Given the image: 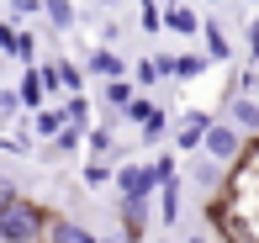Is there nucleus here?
I'll list each match as a JSON object with an SVG mask.
<instances>
[{"label":"nucleus","instance_id":"nucleus-1","mask_svg":"<svg viewBox=\"0 0 259 243\" xmlns=\"http://www.w3.org/2000/svg\"><path fill=\"white\" fill-rule=\"evenodd\" d=\"M0 233H6V243H37L48 233V206L16 190L6 206H0Z\"/></svg>","mask_w":259,"mask_h":243},{"label":"nucleus","instance_id":"nucleus-2","mask_svg":"<svg viewBox=\"0 0 259 243\" xmlns=\"http://www.w3.org/2000/svg\"><path fill=\"white\" fill-rule=\"evenodd\" d=\"M243 148H249V137L238 132V127H228L222 117H211V127H206V137H201V154L206 159H217L222 169H233L243 159Z\"/></svg>","mask_w":259,"mask_h":243},{"label":"nucleus","instance_id":"nucleus-3","mask_svg":"<svg viewBox=\"0 0 259 243\" xmlns=\"http://www.w3.org/2000/svg\"><path fill=\"white\" fill-rule=\"evenodd\" d=\"M111 185H116V201H154V190H159L154 169L138 164V159H122L116 175H111Z\"/></svg>","mask_w":259,"mask_h":243},{"label":"nucleus","instance_id":"nucleus-4","mask_svg":"<svg viewBox=\"0 0 259 243\" xmlns=\"http://www.w3.org/2000/svg\"><path fill=\"white\" fill-rule=\"evenodd\" d=\"M217 117L228 122V127H238L243 137H259V101L254 95H238V90H233V95L217 106Z\"/></svg>","mask_w":259,"mask_h":243},{"label":"nucleus","instance_id":"nucleus-5","mask_svg":"<svg viewBox=\"0 0 259 243\" xmlns=\"http://www.w3.org/2000/svg\"><path fill=\"white\" fill-rule=\"evenodd\" d=\"M185 180H191L196 190L211 201V196H222V185H228V169H222L217 159H206V154H191V164H185Z\"/></svg>","mask_w":259,"mask_h":243},{"label":"nucleus","instance_id":"nucleus-6","mask_svg":"<svg viewBox=\"0 0 259 243\" xmlns=\"http://www.w3.org/2000/svg\"><path fill=\"white\" fill-rule=\"evenodd\" d=\"M211 117H217V111H185V117L175 122V137H169V143L180 148V154H201V137H206Z\"/></svg>","mask_w":259,"mask_h":243},{"label":"nucleus","instance_id":"nucleus-7","mask_svg":"<svg viewBox=\"0 0 259 243\" xmlns=\"http://www.w3.org/2000/svg\"><path fill=\"white\" fill-rule=\"evenodd\" d=\"M116 217H122V243H143L148 222H154V201H116Z\"/></svg>","mask_w":259,"mask_h":243},{"label":"nucleus","instance_id":"nucleus-8","mask_svg":"<svg viewBox=\"0 0 259 243\" xmlns=\"http://www.w3.org/2000/svg\"><path fill=\"white\" fill-rule=\"evenodd\" d=\"M85 159H106V164L116 159V117L90 122V132H85Z\"/></svg>","mask_w":259,"mask_h":243},{"label":"nucleus","instance_id":"nucleus-9","mask_svg":"<svg viewBox=\"0 0 259 243\" xmlns=\"http://www.w3.org/2000/svg\"><path fill=\"white\" fill-rule=\"evenodd\" d=\"M42 243H96V233H90L79 217H64V212H48V233H42Z\"/></svg>","mask_w":259,"mask_h":243},{"label":"nucleus","instance_id":"nucleus-10","mask_svg":"<svg viewBox=\"0 0 259 243\" xmlns=\"http://www.w3.org/2000/svg\"><path fill=\"white\" fill-rule=\"evenodd\" d=\"M164 32H175V37H201V11L185 6V0H169V6H164Z\"/></svg>","mask_w":259,"mask_h":243},{"label":"nucleus","instance_id":"nucleus-11","mask_svg":"<svg viewBox=\"0 0 259 243\" xmlns=\"http://www.w3.org/2000/svg\"><path fill=\"white\" fill-rule=\"evenodd\" d=\"M201 42H206V64H233V37L217 16H201Z\"/></svg>","mask_w":259,"mask_h":243},{"label":"nucleus","instance_id":"nucleus-12","mask_svg":"<svg viewBox=\"0 0 259 243\" xmlns=\"http://www.w3.org/2000/svg\"><path fill=\"white\" fill-rule=\"evenodd\" d=\"M138 95H143V90H138L133 79H106L101 85V106H106V117H116V122H122V111L133 106Z\"/></svg>","mask_w":259,"mask_h":243},{"label":"nucleus","instance_id":"nucleus-13","mask_svg":"<svg viewBox=\"0 0 259 243\" xmlns=\"http://www.w3.org/2000/svg\"><path fill=\"white\" fill-rule=\"evenodd\" d=\"M85 74H96L101 85H106V79H127V64H122L116 48H90L85 53Z\"/></svg>","mask_w":259,"mask_h":243},{"label":"nucleus","instance_id":"nucleus-14","mask_svg":"<svg viewBox=\"0 0 259 243\" xmlns=\"http://www.w3.org/2000/svg\"><path fill=\"white\" fill-rule=\"evenodd\" d=\"M37 11H42V21H48L58 37H69V32L79 27V11H74V0H37Z\"/></svg>","mask_w":259,"mask_h":243},{"label":"nucleus","instance_id":"nucleus-15","mask_svg":"<svg viewBox=\"0 0 259 243\" xmlns=\"http://www.w3.org/2000/svg\"><path fill=\"white\" fill-rule=\"evenodd\" d=\"M0 154H11V159H37V137H32V127H6L0 132Z\"/></svg>","mask_w":259,"mask_h":243},{"label":"nucleus","instance_id":"nucleus-16","mask_svg":"<svg viewBox=\"0 0 259 243\" xmlns=\"http://www.w3.org/2000/svg\"><path fill=\"white\" fill-rule=\"evenodd\" d=\"M16 101H21V111H42V106H48V90H42V74H37V64H32L27 74L16 79Z\"/></svg>","mask_w":259,"mask_h":243},{"label":"nucleus","instance_id":"nucleus-17","mask_svg":"<svg viewBox=\"0 0 259 243\" xmlns=\"http://www.w3.org/2000/svg\"><path fill=\"white\" fill-rule=\"evenodd\" d=\"M180 185H185V180H164L159 190H154V217H159L164 227L180 222Z\"/></svg>","mask_w":259,"mask_h":243},{"label":"nucleus","instance_id":"nucleus-18","mask_svg":"<svg viewBox=\"0 0 259 243\" xmlns=\"http://www.w3.org/2000/svg\"><path fill=\"white\" fill-rule=\"evenodd\" d=\"M64 106H42V111H32V137H42V143H53L58 132H64Z\"/></svg>","mask_w":259,"mask_h":243},{"label":"nucleus","instance_id":"nucleus-19","mask_svg":"<svg viewBox=\"0 0 259 243\" xmlns=\"http://www.w3.org/2000/svg\"><path fill=\"white\" fill-rule=\"evenodd\" d=\"M206 53H175V64H169V79H180V85H191V79H201L206 74Z\"/></svg>","mask_w":259,"mask_h":243},{"label":"nucleus","instance_id":"nucleus-20","mask_svg":"<svg viewBox=\"0 0 259 243\" xmlns=\"http://www.w3.org/2000/svg\"><path fill=\"white\" fill-rule=\"evenodd\" d=\"M111 175H116V164H106V159H85V164H79V185H85V190H106Z\"/></svg>","mask_w":259,"mask_h":243},{"label":"nucleus","instance_id":"nucleus-21","mask_svg":"<svg viewBox=\"0 0 259 243\" xmlns=\"http://www.w3.org/2000/svg\"><path fill=\"white\" fill-rule=\"evenodd\" d=\"M58 64V90L64 95H85V64H74V59H53Z\"/></svg>","mask_w":259,"mask_h":243},{"label":"nucleus","instance_id":"nucleus-22","mask_svg":"<svg viewBox=\"0 0 259 243\" xmlns=\"http://www.w3.org/2000/svg\"><path fill=\"white\" fill-rule=\"evenodd\" d=\"M58 106H64V122H69V127L90 132V95H64Z\"/></svg>","mask_w":259,"mask_h":243},{"label":"nucleus","instance_id":"nucleus-23","mask_svg":"<svg viewBox=\"0 0 259 243\" xmlns=\"http://www.w3.org/2000/svg\"><path fill=\"white\" fill-rule=\"evenodd\" d=\"M127 79H133L138 90H154L159 79H164V74H159V59H154V53H143V59L133 64V74H127Z\"/></svg>","mask_w":259,"mask_h":243},{"label":"nucleus","instance_id":"nucleus-24","mask_svg":"<svg viewBox=\"0 0 259 243\" xmlns=\"http://www.w3.org/2000/svg\"><path fill=\"white\" fill-rule=\"evenodd\" d=\"M16 117H21V101H16V85H0V132H6V127H16Z\"/></svg>","mask_w":259,"mask_h":243},{"label":"nucleus","instance_id":"nucleus-25","mask_svg":"<svg viewBox=\"0 0 259 243\" xmlns=\"http://www.w3.org/2000/svg\"><path fill=\"white\" fill-rule=\"evenodd\" d=\"M11 59L27 64V69H32V59H37V37H32L27 27H16V48H11Z\"/></svg>","mask_w":259,"mask_h":243},{"label":"nucleus","instance_id":"nucleus-26","mask_svg":"<svg viewBox=\"0 0 259 243\" xmlns=\"http://www.w3.org/2000/svg\"><path fill=\"white\" fill-rule=\"evenodd\" d=\"M138 21H143V32H164V6L159 0H138Z\"/></svg>","mask_w":259,"mask_h":243},{"label":"nucleus","instance_id":"nucleus-27","mask_svg":"<svg viewBox=\"0 0 259 243\" xmlns=\"http://www.w3.org/2000/svg\"><path fill=\"white\" fill-rule=\"evenodd\" d=\"M154 111H159V106H154V101H148V95H138V101H133V106H127V111H122V122H133V127H148V117H154Z\"/></svg>","mask_w":259,"mask_h":243},{"label":"nucleus","instance_id":"nucleus-28","mask_svg":"<svg viewBox=\"0 0 259 243\" xmlns=\"http://www.w3.org/2000/svg\"><path fill=\"white\" fill-rule=\"evenodd\" d=\"M148 169H154V180H159V185H164V180H180V159H175V154L148 159Z\"/></svg>","mask_w":259,"mask_h":243},{"label":"nucleus","instance_id":"nucleus-29","mask_svg":"<svg viewBox=\"0 0 259 243\" xmlns=\"http://www.w3.org/2000/svg\"><path fill=\"white\" fill-rule=\"evenodd\" d=\"M233 85H238V95H254L259 101V64H249L243 74H233Z\"/></svg>","mask_w":259,"mask_h":243},{"label":"nucleus","instance_id":"nucleus-30","mask_svg":"<svg viewBox=\"0 0 259 243\" xmlns=\"http://www.w3.org/2000/svg\"><path fill=\"white\" fill-rule=\"evenodd\" d=\"M11 48H16V27L0 21V59H11Z\"/></svg>","mask_w":259,"mask_h":243},{"label":"nucleus","instance_id":"nucleus-31","mask_svg":"<svg viewBox=\"0 0 259 243\" xmlns=\"http://www.w3.org/2000/svg\"><path fill=\"white\" fill-rule=\"evenodd\" d=\"M243 42H249V64H259V21H249V32H243Z\"/></svg>","mask_w":259,"mask_h":243},{"label":"nucleus","instance_id":"nucleus-32","mask_svg":"<svg viewBox=\"0 0 259 243\" xmlns=\"http://www.w3.org/2000/svg\"><path fill=\"white\" fill-rule=\"evenodd\" d=\"M185 243H222V238L211 233V227H196V233H185Z\"/></svg>","mask_w":259,"mask_h":243},{"label":"nucleus","instance_id":"nucleus-33","mask_svg":"<svg viewBox=\"0 0 259 243\" xmlns=\"http://www.w3.org/2000/svg\"><path fill=\"white\" fill-rule=\"evenodd\" d=\"M11 11H16V16H32V11H37V0H6Z\"/></svg>","mask_w":259,"mask_h":243},{"label":"nucleus","instance_id":"nucleus-34","mask_svg":"<svg viewBox=\"0 0 259 243\" xmlns=\"http://www.w3.org/2000/svg\"><path fill=\"white\" fill-rule=\"evenodd\" d=\"M96 243H122V238H96Z\"/></svg>","mask_w":259,"mask_h":243},{"label":"nucleus","instance_id":"nucleus-35","mask_svg":"<svg viewBox=\"0 0 259 243\" xmlns=\"http://www.w3.org/2000/svg\"><path fill=\"white\" fill-rule=\"evenodd\" d=\"M206 6H222V0H206Z\"/></svg>","mask_w":259,"mask_h":243},{"label":"nucleus","instance_id":"nucleus-36","mask_svg":"<svg viewBox=\"0 0 259 243\" xmlns=\"http://www.w3.org/2000/svg\"><path fill=\"white\" fill-rule=\"evenodd\" d=\"M249 6H259V0H249Z\"/></svg>","mask_w":259,"mask_h":243},{"label":"nucleus","instance_id":"nucleus-37","mask_svg":"<svg viewBox=\"0 0 259 243\" xmlns=\"http://www.w3.org/2000/svg\"><path fill=\"white\" fill-rule=\"evenodd\" d=\"M0 243H6V233H0Z\"/></svg>","mask_w":259,"mask_h":243},{"label":"nucleus","instance_id":"nucleus-38","mask_svg":"<svg viewBox=\"0 0 259 243\" xmlns=\"http://www.w3.org/2000/svg\"><path fill=\"white\" fill-rule=\"evenodd\" d=\"M0 85H6V79H0Z\"/></svg>","mask_w":259,"mask_h":243},{"label":"nucleus","instance_id":"nucleus-39","mask_svg":"<svg viewBox=\"0 0 259 243\" xmlns=\"http://www.w3.org/2000/svg\"><path fill=\"white\" fill-rule=\"evenodd\" d=\"M37 243H42V238H37Z\"/></svg>","mask_w":259,"mask_h":243}]
</instances>
